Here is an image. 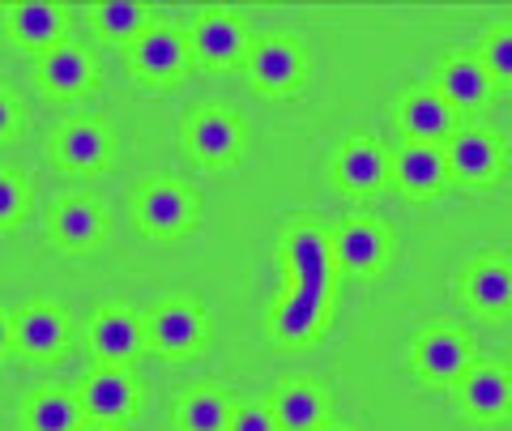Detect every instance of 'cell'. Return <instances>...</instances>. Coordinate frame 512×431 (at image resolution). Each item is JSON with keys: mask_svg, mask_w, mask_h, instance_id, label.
Instances as JSON below:
<instances>
[{"mask_svg": "<svg viewBox=\"0 0 512 431\" xmlns=\"http://www.w3.org/2000/svg\"><path fill=\"white\" fill-rule=\"evenodd\" d=\"M231 427V402L214 389H197L180 397L175 406V431H227Z\"/></svg>", "mask_w": 512, "mask_h": 431, "instance_id": "4316f807", "label": "cell"}, {"mask_svg": "<svg viewBox=\"0 0 512 431\" xmlns=\"http://www.w3.org/2000/svg\"><path fill=\"white\" fill-rule=\"evenodd\" d=\"M329 248H333L338 274L372 278L384 265V257H389V235H384L380 222H372V218H350L329 235Z\"/></svg>", "mask_w": 512, "mask_h": 431, "instance_id": "4fadbf2b", "label": "cell"}, {"mask_svg": "<svg viewBox=\"0 0 512 431\" xmlns=\"http://www.w3.org/2000/svg\"><path fill=\"white\" fill-rule=\"evenodd\" d=\"M47 154L64 175H94L111 158V133L99 120H64L47 141Z\"/></svg>", "mask_w": 512, "mask_h": 431, "instance_id": "30bf717a", "label": "cell"}, {"mask_svg": "<svg viewBox=\"0 0 512 431\" xmlns=\"http://www.w3.org/2000/svg\"><path fill=\"white\" fill-rule=\"evenodd\" d=\"M82 419V402L60 389H39L26 406V431H77Z\"/></svg>", "mask_w": 512, "mask_h": 431, "instance_id": "484cf974", "label": "cell"}, {"mask_svg": "<svg viewBox=\"0 0 512 431\" xmlns=\"http://www.w3.org/2000/svg\"><path fill=\"white\" fill-rule=\"evenodd\" d=\"M192 60L188 52V30L171 26V22H154L146 35L128 47V69H133L141 82H171L175 73Z\"/></svg>", "mask_w": 512, "mask_h": 431, "instance_id": "9c48e42d", "label": "cell"}, {"mask_svg": "<svg viewBox=\"0 0 512 431\" xmlns=\"http://www.w3.org/2000/svg\"><path fill=\"white\" fill-rule=\"evenodd\" d=\"M269 410H274V419L282 431H316L320 423H325V393H320L312 380H286V385L274 393V402H269Z\"/></svg>", "mask_w": 512, "mask_h": 431, "instance_id": "cb8c5ba5", "label": "cell"}, {"mask_svg": "<svg viewBox=\"0 0 512 431\" xmlns=\"http://www.w3.org/2000/svg\"><path fill=\"white\" fill-rule=\"evenodd\" d=\"M286 261V291L269 312V329L286 346H308L329 321V299H333V248L329 235L316 227H295L282 244Z\"/></svg>", "mask_w": 512, "mask_h": 431, "instance_id": "6da1fadb", "label": "cell"}, {"mask_svg": "<svg viewBox=\"0 0 512 431\" xmlns=\"http://www.w3.org/2000/svg\"><path fill=\"white\" fill-rule=\"evenodd\" d=\"M146 338L150 346L158 350V355H192V350H201L205 342V316L197 303H163L154 316H150V325H146Z\"/></svg>", "mask_w": 512, "mask_h": 431, "instance_id": "ac0fdd59", "label": "cell"}, {"mask_svg": "<svg viewBox=\"0 0 512 431\" xmlns=\"http://www.w3.org/2000/svg\"><path fill=\"white\" fill-rule=\"evenodd\" d=\"M77 431H120L116 423H99V419H82V427Z\"/></svg>", "mask_w": 512, "mask_h": 431, "instance_id": "d6a6232c", "label": "cell"}, {"mask_svg": "<svg viewBox=\"0 0 512 431\" xmlns=\"http://www.w3.org/2000/svg\"><path fill=\"white\" fill-rule=\"evenodd\" d=\"M0 18H5V39L30 56L52 52L56 43H64V30H69V13H64V5H52V0H18V5L0 9Z\"/></svg>", "mask_w": 512, "mask_h": 431, "instance_id": "5b68a950", "label": "cell"}, {"mask_svg": "<svg viewBox=\"0 0 512 431\" xmlns=\"http://www.w3.org/2000/svg\"><path fill=\"white\" fill-rule=\"evenodd\" d=\"M94 77H99L94 56L69 39L56 43L52 52L35 56V86L47 94V99H77V94H90Z\"/></svg>", "mask_w": 512, "mask_h": 431, "instance_id": "7c38bea8", "label": "cell"}, {"mask_svg": "<svg viewBox=\"0 0 512 431\" xmlns=\"http://www.w3.org/2000/svg\"><path fill=\"white\" fill-rule=\"evenodd\" d=\"M133 218H137V227L154 239H180L197 227V197H192V188L180 180H154L137 193Z\"/></svg>", "mask_w": 512, "mask_h": 431, "instance_id": "7a4b0ae2", "label": "cell"}, {"mask_svg": "<svg viewBox=\"0 0 512 431\" xmlns=\"http://www.w3.org/2000/svg\"><path fill=\"white\" fill-rule=\"evenodd\" d=\"M397 124H402L406 141H427V146H444L457 133V111L436 86H419L397 103Z\"/></svg>", "mask_w": 512, "mask_h": 431, "instance_id": "2e32d148", "label": "cell"}, {"mask_svg": "<svg viewBox=\"0 0 512 431\" xmlns=\"http://www.w3.org/2000/svg\"><path fill=\"white\" fill-rule=\"evenodd\" d=\"M333 180H338L350 197H367L389 180V154H384L376 141L355 137L333 154Z\"/></svg>", "mask_w": 512, "mask_h": 431, "instance_id": "ffe728a7", "label": "cell"}, {"mask_svg": "<svg viewBox=\"0 0 512 431\" xmlns=\"http://www.w3.org/2000/svg\"><path fill=\"white\" fill-rule=\"evenodd\" d=\"M184 146L201 167H231L244 146L239 120L222 107H197L184 124Z\"/></svg>", "mask_w": 512, "mask_h": 431, "instance_id": "ba28073f", "label": "cell"}, {"mask_svg": "<svg viewBox=\"0 0 512 431\" xmlns=\"http://www.w3.org/2000/svg\"><path fill=\"white\" fill-rule=\"evenodd\" d=\"M103 231H107V218L99 205L86 197H64L52 205V214H47V239H52L60 252H69V257L94 252Z\"/></svg>", "mask_w": 512, "mask_h": 431, "instance_id": "5bb4252c", "label": "cell"}, {"mask_svg": "<svg viewBox=\"0 0 512 431\" xmlns=\"http://www.w3.org/2000/svg\"><path fill=\"white\" fill-rule=\"evenodd\" d=\"M389 175L397 180L406 197H431L448 184V158L444 146H427V141H402L389 158Z\"/></svg>", "mask_w": 512, "mask_h": 431, "instance_id": "e0dca14e", "label": "cell"}, {"mask_svg": "<svg viewBox=\"0 0 512 431\" xmlns=\"http://www.w3.org/2000/svg\"><path fill=\"white\" fill-rule=\"evenodd\" d=\"M436 90L448 99L453 111H470V107H483L491 94H495V82L491 73L483 69L478 56H453L440 65V77H436Z\"/></svg>", "mask_w": 512, "mask_h": 431, "instance_id": "603a6c76", "label": "cell"}, {"mask_svg": "<svg viewBox=\"0 0 512 431\" xmlns=\"http://www.w3.org/2000/svg\"><path fill=\"white\" fill-rule=\"evenodd\" d=\"M461 291L478 316L495 321V316L512 312V265L504 257H478L461 278Z\"/></svg>", "mask_w": 512, "mask_h": 431, "instance_id": "7402d4cb", "label": "cell"}, {"mask_svg": "<svg viewBox=\"0 0 512 431\" xmlns=\"http://www.w3.org/2000/svg\"><path fill=\"white\" fill-rule=\"evenodd\" d=\"M410 363H414V372H419V380H427V385H457L474 363V346L461 338L457 329L440 325V329H427V333L414 338Z\"/></svg>", "mask_w": 512, "mask_h": 431, "instance_id": "8992f818", "label": "cell"}, {"mask_svg": "<svg viewBox=\"0 0 512 431\" xmlns=\"http://www.w3.org/2000/svg\"><path fill=\"white\" fill-rule=\"evenodd\" d=\"M316 431H346V427H338V423H320Z\"/></svg>", "mask_w": 512, "mask_h": 431, "instance_id": "836d02e7", "label": "cell"}, {"mask_svg": "<svg viewBox=\"0 0 512 431\" xmlns=\"http://www.w3.org/2000/svg\"><path fill=\"white\" fill-rule=\"evenodd\" d=\"M227 431H282L278 419H274V410L269 406H239L231 410V427Z\"/></svg>", "mask_w": 512, "mask_h": 431, "instance_id": "f546056e", "label": "cell"}, {"mask_svg": "<svg viewBox=\"0 0 512 431\" xmlns=\"http://www.w3.org/2000/svg\"><path fill=\"white\" fill-rule=\"evenodd\" d=\"M26 201H30V188L18 171H5L0 167V227L18 222L26 214Z\"/></svg>", "mask_w": 512, "mask_h": 431, "instance_id": "f1b7e54d", "label": "cell"}, {"mask_svg": "<svg viewBox=\"0 0 512 431\" xmlns=\"http://www.w3.org/2000/svg\"><path fill=\"white\" fill-rule=\"evenodd\" d=\"M457 402L478 423H500L512 410V376L500 363H470V372L457 380Z\"/></svg>", "mask_w": 512, "mask_h": 431, "instance_id": "9a60e30c", "label": "cell"}, {"mask_svg": "<svg viewBox=\"0 0 512 431\" xmlns=\"http://www.w3.org/2000/svg\"><path fill=\"white\" fill-rule=\"evenodd\" d=\"M77 402H82V414L86 419H99V423H128L137 410V385L133 376H128V367L120 363H99L94 372L86 376L82 393H77Z\"/></svg>", "mask_w": 512, "mask_h": 431, "instance_id": "8fae6325", "label": "cell"}, {"mask_svg": "<svg viewBox=\"0 0 512 431\" xmlns=\"http://www.w3.org/2000/svg\"><path fill=\"white\" fill-rule=\"evenodd\" d=\"M13 133H22V103L0 86V141H9Z\"/></svg>", "mask_w": 512, "mask_h": 431, "instance_id": "4dcf8cb0", "label": "cell"}, {"mask_svg": "<svg viewBox=\"0 0 512 431\" xmlns=\"http://www.w3.org/2000/svg\"><path fill=\"white\" fill-rule=\"evenodd\" d=\"M9 350H13V321H9L5 312H0V359H5Z\"/></svg>", "mask_w": 512, "mask_h": 431, "instance_id": "1f68e13d", "label": "cell"}, {"mask_svg": "<svg viewBox=\"0 0 512 431\" xmlns=\"http://www.w3.org/2000/svg\"><path fill=\"white\" fill-rule=\"evenodd\" d=\"M90 22L103 39L120 43V47H133L154 26L150 9L141 5V0H99V5L90 9Z\"/></svg>", "mask_w": 512, "mask_h": 431, "instance_id": "d4e9b609", "label": "cell"}, {"mask_svg": "<svg viewBox=\"0 0 512 431\" xmlns=\"http://www.w3.org/2000/svg\"><path fill=\"white\" fill-rule=\"evenodd\" d=\"M478 60H483V69L491 73V82H512V26L504 30H491V35L483 39V52H478Z\"/></svg>", "mask_w": 512, "mask_h": 431, "instance_id": "83f0119b", "label": "cell"}, {"mask_svg": "<svg viewBox=\"0 0 512 431\" xmlns=\"http://www.w3.org/2000/svg\"><path fill=\"white\" fill-rule=\"evenodd\" d=\"M69 342V321L52 303H26L13 321V346L30 359H52Z\"/></svg>", "mask_w": 512, "mask_h": 431, "instance_id": "44dd1931", "label": "cell"}, {"mask_svg": "<svg viewBox=\"0 0 512 431\" xmlns=\"http://www.w3.org/2000/svg\"><path fill=\"white\" fill-rule=\"evenodd\" d=\"M303 73H308V56L295 39L269 35L261 43H252L248 52V77L252 86L269 94V99H282V94H295L303 86Z\"/></svg>", "mask_w": 512, "mask_h": 431, "instance_id": "277c9868", "label": "cell"}, {"mask_svg": "<svg viewBox=\"0 0 512 431\" xmlns=\"http://www.w3.org/2000/svg\"><path fill=\"white\" fill-rule=\"evenodd\" d=\"M90 350L99 363H128L141 350V338H146V325L137 321L128 308H99L90 316Z\"/></svg>", "mask_w": 512, "mask_h": 431, "instance_id": "d6986e66", "label": "cell"}, {"mask_svg": "<svg viewBox=\"0 0 512 431\" xmlns=\"http://www.w3.org/2000/svg\"><path fill=\"white\" fill-rule=\"evenodd\" d=\"M188 52L201 69H235L248 60V30L231 9H205L188 26Z\"/></svg>", "mask_w": 512, "mask_h": 431, "instance_id": "3957f363", "label": "cell"}, {"mask_svg": "<svg viewBox=\"0 0 512 431\" xmlns=\"http://www.w3.org/2000/svg\"><path fill=\"white\" fill-rule=\"evenodd\" d=\"M448 158V180H466V184H491L508 163L504 137H495L487 129H457L444 141Z\"/></svg>", "mask_w": 512, "mask_h": 431, "instance_id": "52a82bcc", "label": "cell"}]
</instances>
